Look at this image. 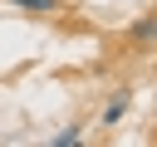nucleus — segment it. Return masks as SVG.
<instances>
[{"label": "nucleus", "instance_id": "nucleus-3", "mask_svg": "<svg viewBox=\"0 0 157 147\" xmlns=\"http://www.w3.org/2000/svg\"><path fill=\"white\" fill-rule=\"evenodd\" d=\"M20 10H54V0H15Z\"/></svg>", "mask_w": 157, "mask_h": 147}, {"label": "nucleus", "instance_id": "nucleus-2", "mask_svg": "<svg viewBox=\"0 0 157 147\" xmlns=\"http://www.w3.org/2000/svg\"><path fill=\"white\" fill-rule=\"evenodd\" d=\"M132 34H137V44H152V20H137Z\"/></svg>", "mask_w": 157, "mask_h": 147}, {"label": "nucleus", "instance_id": "nucleus-1", "mask_svg": "<svg viewBox=\"0 0 157 147\" xmlns=\"http://www.w3.org/2000/svg\"><path fill=\"white\" fill-rule=\"evenodd\" d=\"M123 113H128V98H113V103H108V113H103V123H118Z\"/></svg>", "mask_w": 157, "mask_h": 147}]
</instances>
